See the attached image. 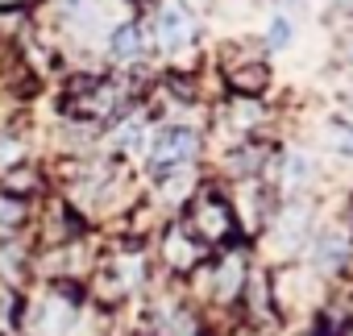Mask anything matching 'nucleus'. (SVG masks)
Returning a JSON list of instances; mask_svg holds the SVG:
<instances>
[{
	"mask_svg": "<svg viewBox=\"0 0 353 336\" xmlns=\"http://www.w3.org/2000/svg\"><path fill=\"white\" fill-rule=\"evenodd\" d=\"M287 42H291V21H287V17H274L270 30H266V46H270V50H283Z\"/></svg>",
	"mask_w": 353,
	"mask_h": 336,
	"instance_id": "obj_12",
	"label": "nucleus"
},
{
	"mask_svg": "<svg viewBox=\"0 0 353 336\" xmlns=\"http://www.w3.org/2000/svg\"><path fill=\"white\" fill-rule=\"evenodd\" d=\"M345 262H349V241H345L341 233H324V237H316V245H312V266H316V274L332 278V274L345 270Z\"/></svg>",
	"mask_w": 353,
	"mask_h": 336,
	"instance_id": "obj_7",
	"label": "nucleus"
},
{
	"mask_svg": "<svg viewBox=\"0 0 353 336\" xmlns=\"http://www.w3.org/2000/svg\"><path fill=\"white\" fill-rule=\"evenodd\" d=\"M204 253H208V249H204L183 224L170 229V237H166V262H170L174 270H196V266L204 262Z\"/></svg>",
	"mask_w": 353,
	"mask_h": 336,
	"instance_id": "obj_8",
	"label": "nucleus"
},
{
	"mask_svg": "<svg viewBox=\"0 0 353 336\" xmlns=\"http://www.w3.org/2000/svg\"><path fill=\"white\" fill-rule=\"evenodd\" d=\"M307 175H312V162L303 154H287L283 158V179L287 183H307Z\"/></svg>",
	"mask_w": 353,
	"mask_h": 336,
	"instance_id": "obj_11",
	"label": "nucleus"
},
{
	"mask_svg": "<svg viewBox=\"0 0 353 336\" xmlns=\"http://www.w3.org/2000/svg\"><path fill=\"white\" fill-rule=\"evenodd\" d=\"M112 59H117V63L141 59V30H137V25H121V30L112 34Z\"/></svg>",
	"mask_w": 353,
	"mask_h": 336,
	"instance_id": "obj_9",
	"label": "nucleus"
},
{
	"mask_svg": "<svg viewBox=\"0 0 353 336\" xmlns=\"http://www.w3.org/2000/svg\"><path fill=\"white\" fill-rule=\"evenodd\" d=\"M196 149H200V137L192 133V129H179V125H170V129H162L158 137H154V145H150V162H154V171L162 175H170V171H179V166H188L192 158H196Z\"/></svg>",
	"mask_w": 353,
	"mask_h": 336,
	"instance_id": "obj_2",
	"label": "nucleus"
},
{
	"mask_svg": "<svg viewBox=\"0 0 353 336\" xmlns=\"http://www.w3.org/2000/svg\"><path fill=\"white\" fill-rule=\"evenodd\" d=\"M229 87L237 100H258L266 87H270V67L262 59H245V63H233L229 67Z\"/></svg>",
	"mask_w": 353,
	"mask_h": 336,
	"instance_id": "obj_6",
	"label": "nucleus"
},
{
	"mask_svg": "<svg viewBox=\"0 0 353 336\" xmlns=\"http://www.w3.org/2000/svg\"><path fill=\"white\" fill-rule=\"evenodd\" d=\"M307 233H312V204H291V208L274 212V241H279V249L291 253L295 245L307 241Z\"/></svg>",
	"mask_w": 353,
	"mask_h": 336,
	"instance_id": "obj_4",
	"label": "nucleus"
},
{
	"mask_svg": "<svg viewBox=\"0 0 353 336\" xmlns=\"http://www.w3.org/2000/svg\"><path fill=\"white\" fill-rule=\"evenodd\" d=\"M245 282H250L245 253H233V249H229V253L216 262V278H212V291H216V299H221V303H233V299H241Z\"/></svg>",
	"mask_w": 353,
	"mask_h": 336,
	"instance_id": "obj_5",
	"label": "nucleus"
},
{
	"mask_svg": "<svg viewBox=\"0 0 353 336\" xmlns=\"http://www.w3.org/2000/svg\"><path fill=\"white\" fill-rule=\"evenodd\" d=\"M192 34H196L192 13L179 5V0H166L162 13H158V42H162V50H183L192 42Z\"/></svg>",
	"mask_w": 353,
	"mask_h": 336,
	"instance_id": "obj_3",
	"label": "nucleus"
},
{
	"mask_svg": "<svg viewBox=\"0 0 353 336\" xmlns=\"http://www.w3.org/2000/svg\"><path fill=\"white\" fill-rule=\"evenodd\" d=\"M324 133H328V141H332L328 149H336V154H345V158H353V129H349L345 120H332V125H328Z\"/></svg>",
	"mask_w": 353,
	"mask_h": 336,
	"instance_id": "obj_10",
	"label": "nucleus"
},
{
	"mask_svg": "<svg viewBox=\"0 0 353 336\" xmlns=\"http://www.w3.org/2000/svg\"><path fill=\"white\" fill-rule=\"evenodd\" d=\"M341 54H345V63L353 67V42H345V50H341Z\"/></svg>",
	"mask_w": 353,
	"mask_h": 336,
	"instance_id": "obj_13",
	"label": "nucleus"
},
{
	"mask_svg": "<svg viewBox=\"0 0 353 336\" xmlns=\"http://www.w3.org/2000/svg\"><path fill=\"white\" fill-rule=\"evenodd\" d=\"M183 229H188L204 249H216V245H229V241L237 237V212H233V204H229L225 196L204 191V196L192 204Z\"/></svg>",
	"mask_w": 353,
	"mask_h": 336,
	"instance_id": "obj_1",
	"label": "nucleus"
}]
</instances>
